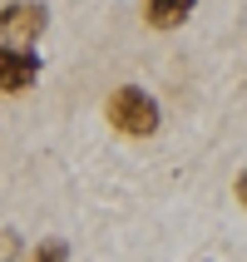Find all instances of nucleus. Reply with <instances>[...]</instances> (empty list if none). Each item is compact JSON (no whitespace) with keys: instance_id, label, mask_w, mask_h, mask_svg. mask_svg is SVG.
<instances>
[{"instance_id":"1","label":"nucleus","mask_w":247,"mask_h":262,"mask_svg":"<svg viewBox=\"0 0 247 262\" xmlns=\"http://www.w3.org/2000/svg\"><path fill=\"white\" fill-rule=\"evenodd\" d=\"M104 119L114 124L124 139H148V134H159V119H163V109H159V99L148 94V89H139V84H119L109 99H104Z\"/></svg>"},{"instance_id":"2","label":"nucleus","mask_w":247,"mask_h":262,"mask_svg":"<svg viewBox=\"0 0 247 262\" xmlns=\"http://www.w3.org/2000/svg\"><path fill=\"white\" fill-rule=\"evenodd\" d=\"M44 30H50V10H44V0H5V5H0V40L35 45Z\"/></svg>"},{"instance_id":"3","label":"nucleus","mask_w":247,"mask_h":262,"mask_svg":"<svg viewBox=\"0 0 247 262\" xmlns=\"http://www.w3.org/2000/svg\"><path fill=\"white\" fill-rule=\"evenodd\" d=\"M35 79H40V55L30 45L0 40V94H25Z\"/></svg>"},{"instance_id":"4","label":"nucleus","mask_w":247,"mask_h":262,"mask_svg":"<svg viewBox=\"0 0 247 262\" xmlns=\"http://www.w3.org/2000/svg\"><path fill=\"white\" fill-rule=\"evenodd\" d=\"M193 10H198V0H144V20L153 30H178Z\"/></svg>"},{"instance_id":"5","label":"nucleus","mask_w":247,"mask_h":262,"mask_svg":"<svg viewBox=\"0 0 247 262\" xmlns=\"http://www.w3.org/2000/svg\"><path fill=\"white\" fill-rule=\"evenodd\" d=\"M25 262H70V243L64 237H44L25 252Z\"/></svg>"},{"instance_id":"6","label":"nucleus","mask_w":247,"mask_h":262,"mask_svg":"<svg viewBox=\"0 0 247 262\" xmlns=\"http://www.w3.org/2000/svg\"><path fill=\"white\" fill-rule=\"evenodd\" d=\"M0 262H15V233H10V228L0 233Z\"/></svg>"},{"instance_id":"7","label":"nucleus","mask_w":247,"mask_h":262,"mask_svg":"<svg viewBox=\"0 0 247 262\" xmlns=\"http://www.w3.org/2000/svg\"><path fill=\"white\" fill-rule=\"evenodd\" d=\"M237 203L247 208V168H242V173H237Z\"/></svg>"}]
</instances>
